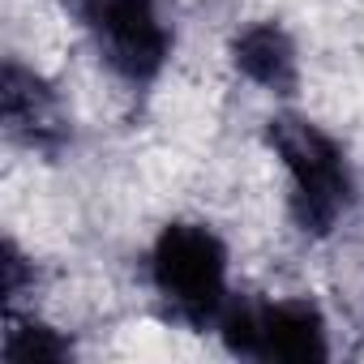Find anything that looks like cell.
I'll return each mask as SVG.
<instances>
[{
  "mask_svg": "<svg viewBox=\"0 0 364 364\" xmlns=\"http://www.w3.org/2000/svg\"><path fill=\"white\" fill-rule=\"evenodd\" d=\"M95 60L129 90H150L171 52L176 26L163 0H69Z\"/></svg>",
  "mask_w": 364,
  "mask_h": 364,
  "instance_id": "obj_3",
  "label": "cell"
},
{
  "mask_svg": "<svg viewBox=\"0 0 364 364\" xmlns=\"http://www.w3.org/2000/svg\"><path fill=\"white\" fill-rule=\"evenodd\" d=\"M219 343L240 360L317 364L330 360V321L309 296H232L215 326Z\"/></svg>",
  "mask_w": 364,
  "mask_h": 364,
  "instance_id": "obj_4",
  "label": "cell"
},
{
  "mask_svg": "<svg viewBox=\"0 0 364 364\" xmlns=\"http://www.w3.org/2000/svg\"><path fill=\"white\" fill-rule=\"evenodd\" d=\"M0 355L5 364H69L77 355V343L69 330L43 321L35 309L5 313V334H0Z\"/></svg>",
  "mask_w": 364,
  "mask_h": 364,
  "instance_id": "obj_7",
  "label": "cell"
},
{
  "mask_svg": "<svg viewBox=\"0 0 364 364\" xmlns=\"http://www.w3.org/2000/svg\"><path fill=\"white\" fill-rule=\"evenodd\" d=\"M228 65L236 69V77H245L249 86H257L270 99H291L304 77L300 43L279 18L245 22L228 43Z\"/></svg>",
  "mask_w": 364,
  "mask_h": 364,
  "instance_id": "obj_6",
  "label": "cell"
},
{
  "mask_svg": "<svg viewBox=\"0 0 364 364\" xmlns=\"http://www.w3.org/2000/svg\"><path fill=\"white\" fill-rule=\"evenodd\" d=\"M146 283L159 309L193 334H215L232 304V249L202 219H167L146 249Z\"/></svg>",
  "mask_w": 364,
  "mask_h": 364,
  "instance_id": "obj_2",
  "label": "cell"
},
{
  "mask_svg": "<svg viewBox=\"0 0 364 364\" xmlns=\"http://www.w3.org/2000/svg\"><path fill=\"white\" fill-rule=\"evenodd\" d=\"M35 291H39V266H35V257L14 236H5V245H0V296H5V313L35 309Z\"/></svg>",
  "mask_w": 364,
  "mask_h": 364,
  "instance_id": "obj_8",
  "label": "cell"
},
{
  "mask_svg": "<svg viewBox=\"0 0 364 364\" xmlns=\"http://www.w3.org/2000/svg\"><path fill=\"white\" fill-rule=\"evenodd\" d=\"M266 150L274 154L287 185V219L304 240H330L355 210L360 185L347 146L313 116L279 107L262 124Z\"/></svg>",
  "mask_w": 364,
  "mask_h": 364,
  "instance_id": "obj_1",
  "label": "cell"
},
{
  "mask_svg": "<svg viewBox=\"0 0 364 364\" xmlns=\"http://www.w3.org/2000/svg\"><path fill=\"white\" fill-rule=\"evenodd\" d=\"M0 124L5 137L31 154L56 159L73 141V116L60 90L26 60L9 56L0 69Z\"/></svg>",
  "mask_w": 364,
  "mask_h": 364,
  "instance_id": "obj_5",
  "label": "cell"
}]
</instances>
